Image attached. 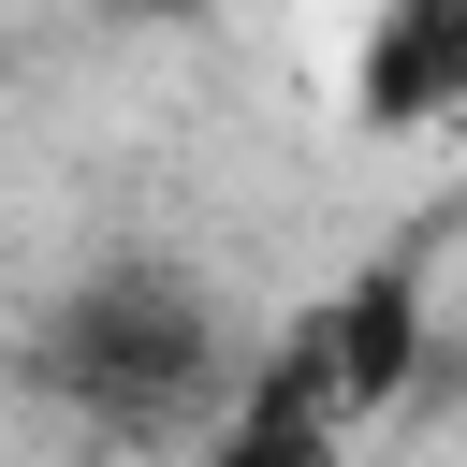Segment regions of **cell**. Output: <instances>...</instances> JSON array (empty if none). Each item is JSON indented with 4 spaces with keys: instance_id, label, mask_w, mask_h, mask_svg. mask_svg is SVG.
Segmentation results:
<instances>
[{
    "instance_id": "obj_1",
    "label": "cell",
    "mask_w": 467,
    "mask_h": 467,
    "mask_svg": "<svg viewBox=\"0 0 467 467\" xmlns=\"http://www.w3.org/2000/svg\"><path fill=\"white\" fill-rule=\"evenodd\" d=\"M15 394L117 452H204L219 409L248 394V336L175 248H102L15 321Z\"/></svg>"
},
{
    "instance_id": "obj_2",
    "label": "cell",
    "mask_w": 467,
    "mask_h": 467,
    "mask_svg": "<svg viewBox=\"0 0 467 467\" xmlns=\"http://www.w3.org/2000/svg\"><path fill=\"white\" fill-rule=\"evenodd\" d=\"M423 350H438V248H423V234H394L379 263H350L336 292H306L248 365H263V379H292L321 423H379V409L423 379Z\"/></svg>"
},
{
    "instance_id": "obj_3",
    "label": "cell",
    "mask_w": 467,
    "mask_h": 467,
    "mask_svg": "<svg viewBox=\"0 0 467 467\" xmlns=\"http://www.w3.org/2000/svg\"><path fill=\"white\" fill-rule=\"evenodd\" d=\"M350 117L365 131L467 117V0H379V29L350 44Z\"/></svg>"
},
{
    "instance_id": "obj_4",
    "label": "cell",
    "mask_w": 467,
    "mask_h": 467,
    "mask_svg": "<svg viewBox=\"0 0 467 467\" xmlns=\"http://www.w3.org/2000/svg\"><path fill=\"white\" fill-rule=\"evenodd\" d=\"M190 467H350V423H321L292 379H263V365H248V394L219 409V438H204Z\"/></svg>"
},
{
    "instance_id": "obj_5",
    "label": "cell",
    "mask_w": 467,
    "mask_h": 467,
    "mask_svg": "<svg viewBox=\"0 0 467 467\" xmlns=\"http://www.w3.org/2000/svg\"><path fill=\"white\" fill-rule=\"evenodd\" d=\"M102 15H204V0H102Z\"/></svg>"
}]
</instances>
